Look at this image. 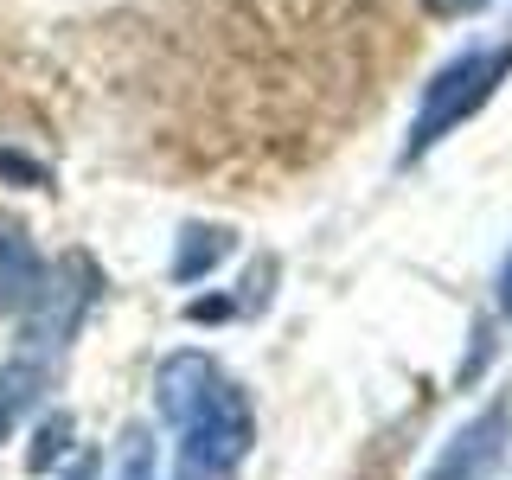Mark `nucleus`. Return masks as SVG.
Returning a JSON list of instances; mask_svg holds the SVG:
<instances>
[{"mask_svg":"<svg viewBox=\"0 0 512 480\" xmlns=\"http://www.w3.org/2000/svg\"><path fill=\"white\" fill-rule=\"evenodd\" d=\"M231 250H237L231 231H218V224H192V231H180V250H173V282H205Z\"/></svg>","mask_w":512,"mask_h":480,"instance_id":"obj_7","label":"nucleus"},{"mask_svg":"<svg viewBox=\"0 0 512 480\" xmlns=\"http://www.w3.org/2000/svg\"><path fill=\"white\" fill-rule=\"evenodd\" d=\"M493 295H500V314L512 320V250H506V263H500V282H493Z\"/></svg>","mask_w":512,"mask_h":480,"instance_id":"obj_11","label":"nucleus"},{"mask_svg":"<svg viewBox=\"0 0 512 480\" xmlns=\"http://www.w3.org/2000/svg\"><path fill=\"white\" fill-rule=\"evenodd\" d=\"M45 384H52V352H32L20 346L7 365H0V442H13V429L39 410Z\"/></svg>","mask_w":512,"mask_h":480,"instance_id":"obj_5","label":"nucleus"},{"mask_svg":"<svg viewBox=\"0 0 512 480\" xmlns=\"http://www.w3.org/2000/svg\"><path fill=\"white\" fill-rule=\"evenodd\" d=\"M64 436H71V423H64V416H52V423H45V436H39V448H32V461H26V468H32V474H45V468H52V455L64 448Z\"/></svg>","mask_w":512,"mask_h":480,"instance_id":"obj_9","label":"nucleus"},{"mask_svg":"<svg viewBox=\"0 0 512 480\" xmlns=\"http://www.w3.org/2000/svg\"><path fill=\"white\" fill-rule=\"evenodd\" d=\"M122 480H160V474H154V436H148L141 423L122 436Z\"/></svg>","mask_w":512,"mask_h":480,"instance_id":"obj_8","label":"nucleus"},{"mask_svg":"<svg viewBox=\"0 0 512 480\" xmlns=\"http://www.w3.org/2000/svg\"><path fill=\"white\" fill-rule=\"evenodd\" d=\"M506 71H512V32H506L500 45H474V52H461L455 64H442V77L429 84L423 109H416L410 160H423L442 135H455L468 116H480V109L493 103V90L506 84Z\"/></svg>","mask_w":512,"mask_h":480,"instance_id":"obj_2","label":"nucleus"},{"mask_svg":"<svg viewBox=\"0 0 512 480\" xmlns=\"http://www.w3.org/2000/svg\"><path fill=\"white\" fill-rule=\"evenodd\" d=\"M154 404L173 423V480H237L256 448V410L212 352L180 346L154 372Z\"/></svg>","mask_w":512,"mask_h":480,"instance_id":"obj_1","label":"nucleus"},{"mask_svg":"<svg viewBox=\"0 0 512 480\" xmlns=\"http://www.w3.org/2000/svg\"><path fill=\"white\" fill-rule=\"evenodd\" d=\"M45 276L52 263L32 250L26 231H0V314H26L45 295Z\"/></svg>","mask_w":512,"mask_h":480,"instance_id":"obj_6","label":"nucleus"},{"mask_svg":"<svg viewBox=\"0 0 512 480\" xmlns=\"http://www.w3.org/2000/svg\"><path fill=\"white\" fill-rule=\"evenodd\" d=\"M506 429H512V410L506 404L480 410L468 429H455V442H442V455L429 461L423 480H487L493 461L506 455Z\"/></svg>","mask_w":512,"mask_h":480,"instance_id":"obj_4","label":"nucleus"},{"mask_svg":"<svg viewBox=\"0 0 512 480\" xmlns=\"http://www.w3.org/2000/svg\"><path fill=\"white\" fill-rule=\"evenodd\" d=\"M64 480H96V455H90V448L71 461V468H64Z\"/></svg>","mask_w":512,"mask_h":480,"instance_id":"obj_12","label":"nucleus"},{"mask_svg":"<svg viewBox=\"0 0 512 480\" xmlns=\"http://www.w3.org/2000/svg\"><path fill=\"white\" fill-rule=\"evenodd\" d=\"M96 282H103V276H96L90 256H77V250L58 256L52 276H45V295L26 308V333H20V340L32 352H52V359H58V352L71 346V333L84 327V314L96 308Z\"/></svg>","mask_w":512,"mask_h":480,"instance_id":"obj_3","label":"nucleus"},{"mask_svg":"<svg viewBox=\"0 0 512 480\" xmlns=\"http://www.w3.org/2000/svg\"><path fill=\"white\" fill-rule=\"evenodd\" d=\"M429 13H442V20H468V13H480V7H493V0H423Z\"/></svg>","mask_w":512,"mask_h":480,"instance_id":"obj_10","label":"nucleus"}]
</instances>
